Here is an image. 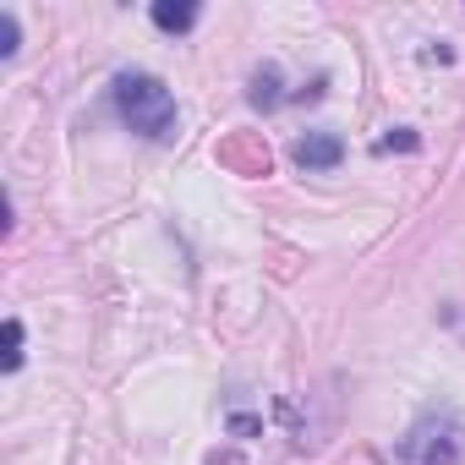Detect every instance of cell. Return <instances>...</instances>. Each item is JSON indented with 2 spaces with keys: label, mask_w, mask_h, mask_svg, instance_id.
Masks as SVG:
<instances>
[{
  "label": "cell",
  "mask_w": 465,
  "mask_h": 465,
  "mask_svg": "<svg viewBox=\"0 0 465 465\" xmlns=\"http://www.w3.org/2000/svg\"><path fill=\"white\" fill-rule=\"evenodd\" d=\"M0 345H6V351H0V367L17 372V367H23V323H17V318H6V329H0Z\"/></svg>",
  "instance_id": "cell-5"
},
{
  "label": "cell",
  "mask_w": 465,
  "mask_h": 465,
  "mask_svg": "<svg viewBox=\"0 0 465 465\" xmlns=\"http://www.w3.org/2000/svg\"><path fill=\"white\" fill-rule=\"evenodd\" d=\"M394 148H400V153H411V148H416V132H405V126H394L389 137H378V153H394Z\"/></svg>",
  "instance_id": "cell-7"
},
{
  "label": "cell",
  "mask_w": 465,
  "mask_h": 465,
  "mask_svg": "<svg viewBox=\"0 0 465 465\" xmlns=\"http://www.w3.org/2000/svg\"><path fill=\"white\" fill-rule=\"evenodd\" d=\"M110 94H115L121 121H126L137 137H148V143H170V137H175V94H170L153 72H121Z\"/></svg>",
  "instance_id": "cell-1"
},
{
  "label": "cell",
  "mask_w": 465,
  "mask_h": 465,
  "mask_svg": "<svg viewBox=\"0 0 465 465\" xmlns=\"http://www.w3.org/2000/svg\"><path fill=\"white\" fill-rule=\"evenodd\" d=\"M153 23L164 34H186L197 23V6H192V0H153Z\"/></svg>",
  "instance_id": "cell-4"
},
{
  "label": "cell",
  "mask_w": 465,
  "mask_h": 465,
  "mask_svg": "<svg viewBox=\"0 0 465 465\" xmlns=\"http://www.w3.org/2000/svg\"><path fill=\"white\" fill-rule=\"evenodd\" d=\"M291 159H296L302 170H334V164L345 159V143H340L334 132H307V137H296Z\"/></svg>",
  "instance_id": "cell-3"
},
{
  "label": "cell",
  "mask_w": 465,
  "mask_h": 465,
  "mask_svg": "<svg viewBox=\"0 0 465 465\" xmlns=\"http://www.w3.org/2000/svg\"><path fill=\"white\" fill-rule=\"evenodd\" d=\"M247 99H252L258 110H274V104H280V72H274V66H263V72L252 77V94H247Z\"/></svg>",
  "instance_id": "cell-6"
},
{
  "label": "cell",
  "mask_w": 465,
  "mask_h": 465,
  "mask_svg": "<svg viewBox=\"0 0 465 465\" xmlns=\"http://www.w3.org/2000/svg\"><path fill=\"white\" fill-rule=\"evenodd\" d=\"M460 454H465V427L454 416H427L400 443V460L405 465H460Z\"/></svg>",
  "instance_id": "cell-2"
},
{
  "label": "cell",
  "mask_w": 465,
  "mask_h": 465,
  "mask_svg": "<svg viewBox=\"0 0 465 465\" xmlns=\"http://www.w3.org/2000/svg\"><path fill=\"white\" fill-rule=\"evenodd\" d=\"M0 55H17V17L0 12Z\"/></svg>",
  "instance_id": "cell-8"
}]
</instances>
